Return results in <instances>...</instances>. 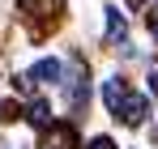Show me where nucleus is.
Masks as SVG:
<instances>
[{
	"label": "nucleus",
	"instance_id": "f257e3e1",
	"mask_svg": "<svg viewBox=\"0 0 158 149\" xmlns=\"http://www.w3.org/2000/svg\"><path fill=\"white\" fill-rule=\"evenodd\" d=\"M120 124H128V128H137V124H145V115H150V98L145 94H124V102L111 111Z\"/></svg>",
	"mask_w": 158,
	"mask_h": 149
},
{
	"label": "nucleus",
	"instance_id": "7ed1b4c3",
	"mask_svg": "<svg viewBox=\"0 0 158 149\" xmlns=\"http://www.w3.org/2000/svg\"><path fill=\"white\" fill-rule=\"evenodd\" d=\"M124 94H128V85H124L120 77H111V81H103V102L111 107V111H115V107L124 102Z\"/></svg>",
	"mask_w": 158,
	"mask_h": 149
},
{
	"label": "nucleus",
	"instance_id": "6e6552de",
	"mask_svg": "<svg viewBox=\"0 0 158 149\" xmlns=\"http://www.w3.org/2000/svg\"><path fill=\"white\" fill-rule=\"evenodd\" d=\"M145 22H150V34H154V38H158V4H154V9H150V13H145Z\"/></svg>",
	"mask_w": 158,
	"mask_h": 149
},
{
	"label": "nucleus",
	"instance_id": "423d86ee",
	"mask_svg": "<svg viewBox=\"0 0 158 149\" xmlns=\"http://www.w3.org/2000/svg\"><path fill=\"white\" fill-rule=\"evenodd\" d=\"M26 119H30V124H43V128H47V102H30Z\"/></svg>",
	"mask_w": 158,
	"mask_h": 149
},
{
	"label": "nucleus",
	"instance_id": "1a4fd4ad",
	"mask_svg": "<svg viewBox=\"0 0 158 149\" xmlns=\"http://www.w3.org/2000/svg\"><path fill=\"white\" fill-rule=\"evenodd\" d=\"M128 4H132V9H141V4H145V0H128Z\"/></svg>",
	"mask_w": 158,
	"mask_h": 149
},
{
	"label": "nucleus",
	"instance_id": "39448f33",
	"mask_svg": "<svg viewBox=\"0 0 158 149\" xmlns=\"http://www.w3.org/2000/svg\"><path fill=\"white\" fill-rule=\"evenodd\" d=\"M107 38H111V43H120V38H124V17H120V13H111V17H107Z\"/></svg>",
	"mask_w": 158,
	"mask_h": 149
},
{
	"label": "nucleus",
	"instance_id": "0eeeda50",
	"mask_svg": "<svg viewBox=\"0 0 158 149\" xmlns=\"http://www.w3.org/2000/svg\"><path fill=\"white\" fill-rule=\"evenodd\" d=\"M85 149H115V141H111V136H94Z\"/></svg>",
	"mask_w": 158,
	"mask_h": 149
},
{
	"label": "nucleus",
	"instance_id": "f03ea898",
	"mask_svg": "<svg viewBox=\"0 0 158 149\" xmlns=\"http://www.w3.org/2000/svg\"><path fill=\"white\" fill-rule=\"evenodd\" d=\"M39 149H77V132H73L69 124H47Z\"/></svg>",
	"mask_w": 158,
	"mask_h": 149
},
{
	"label": "nucleus",
	"instance_id": "20e7f679",
	"mask_svg": "<svg viewBox=\"0 0 158 149\" xmlns=\"http://www.w3.org/2000/svg\"><path fill=\"white\" fill-rule=\"evenodd\" d=\"M60 73H64V68H60V60H39V64L30 68V81H56Z\"/></svg>",
	"mask_w": 158,
	"mask_h": 149
}]
</instances>
